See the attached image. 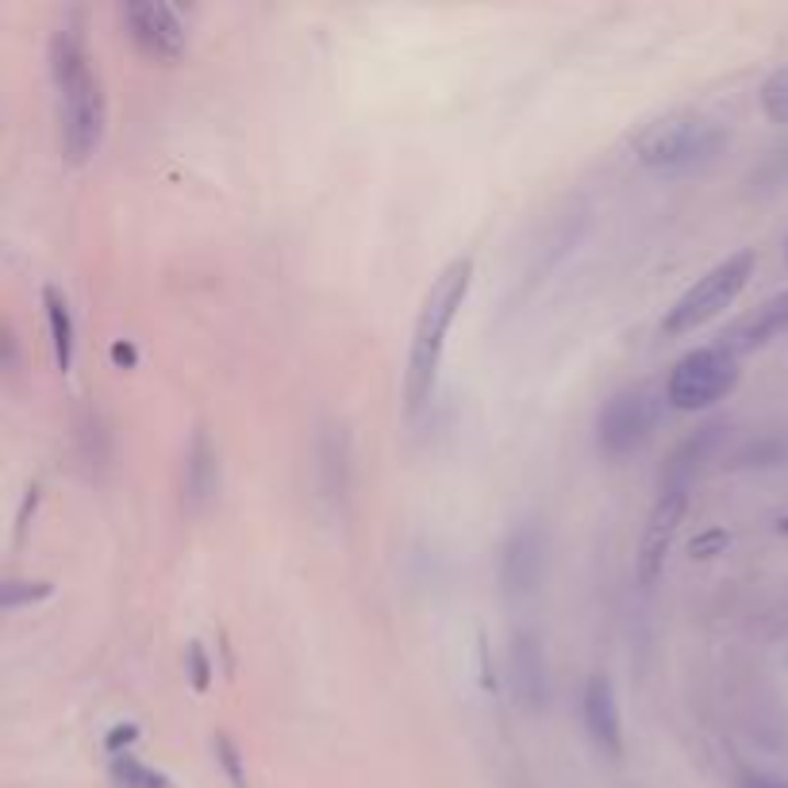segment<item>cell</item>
<instances>
[{
    "mask_svg": "<svg viewBox=\"0 0 788 788\" xmlns=\"http://www.w3.org/2000/svg\"><path fill=\"white\" fill-rule=\"evenodd\" d=\"M762 109H765V116H769V120H777V124H788V66H785V70H777L762 86Z\"/></svg>",
    "mask_w": 788,
    "mask_h": 788,
    "instance_id": "17",
    "label": "cell"
},
{
    "mask_svg": "<svg viewBox=\"0 0 788 788\" xmlns=\"http://www.w3.org/2000/svg\"><path fill=\"white\" fill-rule=\"evenodd\" d=\"M727 135L716 120L696 116V112H673L634 135V158L646 170H688L723 150Z\"/></svg>",
    "mask_w": 788,
    "mask_h": 788,
    "instance_id": "3",
    "label": "cell"
},
{
    "mask_svg": "<svg viewBox=\"0 0 788 788\" xmlns=\"http://www.w3.org/2000/svg\"><path fill=\"white\" fill-rule=\"evenodd\" d=\"M135 739H139V727H135V723L112 727V731H109V739H104V750H109L112 757H124V750L132 746Z\"/></svg>",
    "mask_w": 788,
    "mask_h": 788,
    "instance_id": "20",
    "label": "cell"
},
{
    "mask_svg": "<svg viewBox=\"0 0 788 788\" xmlns=\"http://www.w3.org/2000/svg\"><path fill=\"white\" fill-rule=\"evenodd\" d=\"M189 677H193L196 693H204V688L212 685V665H209V654H204L201 642H189Z\"/></svg>",
    "mask_w": 788,
    "mask_h": 788,
    "instance_id": "19",
    "label": "cell"
},
{
    "mask_svg": "<svg viewBox=\"0 0 788 788\" xmlns=\"http://www.w3.org/2000/svg\"><path fill=\"white\" fill-rule=\"evenodd\" d=\"M135 358H139V354H135V347H132V342H116V347H112V362H116V365H124V370H132V365H135Z\"/></svg>",
    "mask_w": 788,
    "mask_h": 788,
    "instance_id": "22",
    "label": "cell"
},
{
    "mask_svg": "<svg viewBox=\"0 0 788 788\" xmlns=\"http://www.w3.org/2000/svg\"><path fill=\"white\" fill-rule=\"evenodd\" d=\"M785 331H788V289L773 296V301H765L762 308H757L754 316L742 324L739 350H754V347H762V342L777 339V335H785Z\"/></svg>",
    "mask_w": 788,
    "mask_h": 788,
    "instance_id": "13",
    "label": "cell"
},
{
    "mask_svg": "<svg viewBox=\"0 0 788 788\" xmlns=\"http://www.w3.org/2000/svg\"><path fill=\"white\" fill-rule=\"evenodd\" d=\"M216 488H219L216 447H212V439L204 431H193L185 450V508L201 511L216 496Z\"/></svg>",
    "mask_w": 788,
    "mask_h": 788,
    "instance_id": "12",
    "label": "cell"
},
{
    "mask_svg": "<svg viewBox=\"0 0 788 788\" xmlns=\"http://www.w3.org/2000/svg\"><path fill=\"white\" fill-rule=\"evenodd\" d=\"M688 511V493L685 488H662L654 511L646 519V531H642L639 542V585H654L665 570V558L673 550V539H677V527Z\"/></svg>",
    "mask_w": 788,
    "mask_h": 788,
    "instance_id": "8",
    "label": "cell"
},
{
    "mask_svg": "<svg viewBox=\"0 0 788 788\" xmlns=\"http://www.w3.org/2000/svg\"><path fill=\"white\" fill-rule=\"evenodd\" d=\"M511 685H516V696L527 711H539L550 696L547 657H542V646L531 631L516 634V642H511Z\"/></svg>",
    "mask_w": 788,
    "mask_h": 788,
    "instance_id": "10",
    "label": "cell"
},
{
    "mask_svg": "<svg viewBox=\"0 0 788 788\" xmlns=\"http://www.w3.org/2000/svg\"><path fill=\"white\" fill-rule=\"evenodd\" d=\"M746 788H788V780H777V777H746Z\"/></svg>",
    "mask_w": 788,
    "mask_h": 788,
    "instance_id": "23",
    "label": "cell"
},
{
    "mask_svg": "<svg viewBox=\"0 0 788 788\" xmlns=\"http://www.w3.org/2000/svg\"><path fill=\"white\" fill-rule=\"evenodd\" d=\"M657 419H662V404L650 389H627L616 393L600 408L596 419V442L608 458H627L639 447H646V439L654 435Z\"/></svg>",
    "mask_w": 788,
    "mask_h": 788,
    "instance_id": "6",
    "label": "cell"
},
{
    "mask_svg": "<svg viewBox=\"0 0 788 788\" xmlns=\"http://www.w3.org/2000/svg\"><path fill=\"white\" fill-rule=\"evenodd\" d=\"M750 273H754V250H739V255L711 266L703 278H696V285H688L685 293L673 301V308L665 312V319H662V331L688 335V331H696V327H703L711 316L731 308L734 296L746 289Z\"/></svg>",
    "mask_w": 788,
    "mask_h": 788,
    "instance_id": "4",
    "label": "cell"
},
{
    "mask_svg": "<svg viewBox=\"0 0 788 788\" xmlns=\"http://www.w3.org/2000/svg\"><path fill=\"white\" fill-rule=\"evenodd\" d=\"M112 780L120 788H173V780L162 769H150V765L135 762L132 754L112 757Z\"/></svg>",
    "mask_w": 788,
    "mask_h": 788,
    "instance_id": "15",
    "label": "cell"
},
{
    "mask_svg": "<svg viewBox=\"0 0 788 788\" xmlns=\"http://www.w3.org/2000/svg\"><path fill=\"white\" fill-rule=\"evenodd\" d=\"M473 285V258H454L447 270L435 278L427 289L424 304H419L416 327H412V347H408V373H404V404L408 416H419L427 408L439 381L442 350H447V335L458 319V308L465 304Z\"/></svg>",
    "mask_w": 788,
    "mask_h": 788,
    "instance_id": "2",
    "label": "cell"
},
{
    "mask_svg": "<svg viewBox=\"0 0 788 788\" xmlns=\"http://www.w3.org/2000/svg\"><path fill=\"white\" fill-rule=\"evenodd\" d=\"M124 20L127 32H132L135 47L143 50L155 63H178L185 55V24H181V12L173 4L162 0H132L124 4Z\"/></svg>",
    "mask_w": 788,
    "mask_h": 788,
    "instance_id": "7",
    "label": "cell"
},
{
    "mask_svg": "<svg viewBox=\"0 0 788 788\" xmlns=\"http://www.w3.org/2000/svg\"><path fill=\"white\" fill-rule=\"evenodd\" d=\"M727 542H731V534L727 531H711V534H696L688 550H693V558H711V554H719Z\"/></svg>",
    "mask_w": 788,
    "mask_h": 788,
    "instance_id": "21",
    "label": "cell"
},
{
    "mask_svg": "<svg viewBox=\"0 0 788 788\" xmlns=\"http://www.w3.org/2000/svg\"><path fill=\"white\" fill-rule=\"evenodd\" d=\"M216 757H219V765H224V773H227V780H232V788H247L243 757H239V750H235V742L227 739V734H216Z\"/></svg>",
    "mask_w": 788,
    "mask_h": 788,
    "instance_id": "18",
    "label": "cell"
},
{
    "mask_svg": "<svg viewBox=\"0 0 788 788\" xmlns=\"http://www.w3.org/2000/svg\"><path fill=\"white\" fill-rule=\"evenodd\" d=\"M585 727H588V734H593L600 750H608V754H619V750H623L619 703H616V693H611V685H608L604 673L588 677V685H585Z\"/></svg>",
    "mask_w": 788,
    "mask_h": 788,
    "instance_id": "11",
    "label": "cell"
},
{
    "mask_svg": "<svg viewBox=\"0 0 788 788\" xmlns=\"http://www.w3.org/2000/svg\"><path fill=\"white\" fill-rule=\"evenodd\" d=\"M50 593H55L50 581H4V585H0V608L12 611V608H20V604L47 600Z\"/></svg>",
    "mask_w": 788,
    "mask_h": 788,
    "instance_id": "16",
    "label": "cell"
},
{
    "mask_svg": "<svg viewBox=\"0 0 788 788\" xmlns=\"http://www.w3.org/2000/svg\"><path fill=\"white\" fill-rule=\"evenodd\" d=\"M734 381H739V365H734L731 350L700 347L677 362V370L669 373V385H665V396L680 412H703L716 401H723L734 389Z\"/></svg>",
    "mask_w": 788,
    "mask_h": 788,
    "instance_id": "5",
    "label": "cell"
},
{
    "mask_svg": "<svg viewBox=\"0 0 788 788\" xmlns=\"http://www.w3.org/2000/svg\"><path fill=\"white\" fill-rule=\"evenodd\" d=\"M547 570V534L539 524H519L500 554V585L508 596H527Z\"/></svg>",
    "mask_w": 788,
    "mask_h": 788,
    "instance_id": "9",
    "label": "cell"
},
{
    "mask_svg": "<svg viewBox=\"0 0 788 788\" xmlns=\"http://www.w3.org/2000/svg\"><path fill=\"white\" fill-rule=\"evenodd\" d=\"M43 308H47V324H50V342H55V362L58 370H70L74 365V319H70V304L58 293L55 285L43 289Z\"/></svg>",
    "mask_w": 788,
    "mask_h": 788,
    "instance_id": "14",
    "label": "cell"
},
{
    "mask_svg": "<svg viewBox=\"0 0 788 788\" xmlns=\"http://www.w3.org/2000/svg\"><path fill=\"white\" fill-rule=\"evenodd\" d=\"M50 78L58 89V120H63V150L70 162H86L104 139L109 104L101 78L89 66L81 16H66L50 35Z\"/></svg>",
    "mask_w": 788,
    "mask_h": 788,
    "instance_id": "1",
    "label": "cell"
}]
</instances>
